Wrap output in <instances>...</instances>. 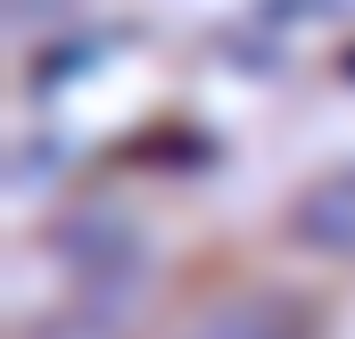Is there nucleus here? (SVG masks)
<instances>
[{
  "mask_svg": "<svg viewBox=\"0 0 355 339\" xmlns=\"http://www.w3.org/2000/svg\"><path fill=\"white\" fill-rule=\"evenodd\" d=\"M289 240H297V249H314V256L355 265V166L314 174V182L289 199Z\"/></svg>",
  "mask_w": 355,
  "mask_h": 339,
  "instance_id": "obj_1",
  "label": "nucleus"
},
{
  "mask_svg": "<svg viewBox=\"0 0 355 339\" xmlns=\"http://www.w3.org/2000/svg\"><path fill=\"white\" fill-rule=\"evenodd\" d=\"M190 339H314V315L281 290H240V298L207 306L190 323Z\"/></svg>",
  "mask_w": 355,
  "mask_h": 339,
  "instance_id": "obj_2",
  "label": "nucleus"
},
{
  "mask_svg": "<svg viewBox=\"0 0 355 339\" xmlns=\"http://www.w3.org/2000/svg\"><path fill=\"white\" fill-rule=\"evenodd\" d=\"M33 339H124V323H116V306L99 298V306H75V315H50Z\"/></svg>",
  "mask_w": 355,
  "mask_h": 339,
  "instance_id": "obj_3",
  "label": "nucleus"
}]
</instances>
